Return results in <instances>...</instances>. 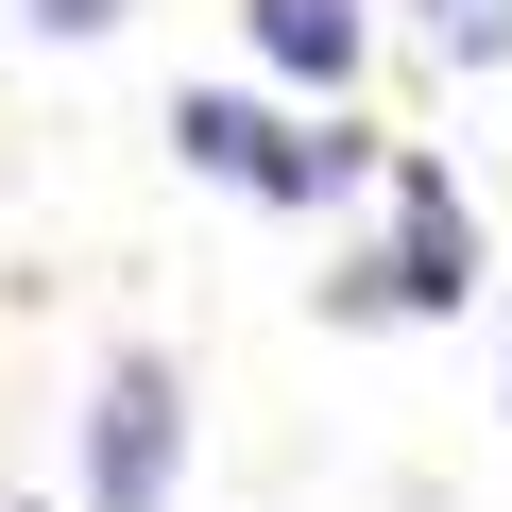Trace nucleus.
I'll return each instance as SVG.
<instances>
[{"label": "nucleus", "instance_id": "obj_1", "mask_svg": "<svg viewBox=\"0 0 512 512\" xmlns=\"http://www.w3.org/2000/svg\"><path fill=\"white\" fill-rule=\"evenodd\" d=\"M461 291H478V205L410 154V171H393V239L359 256V274H325V308H342V325H444Z\"/></svg>", "mask_w": 512, "mask_h": 512}, {"label": "nucleus", "instance_id": "obj_2", "mask_svg": "<svg viewBox=\"0 0 512 512\" xmlns=\"http://www.w3.org/2000/svg\"><path fill=\"white\" fill-rule=\"evenodd\" d=\"M171 478H188V376L137 342L86 393V512H171Z\"/></svg>", "mask_w": 512, "mask_h": 512}, {"label": "nucleus", "instance_id": "obj_3", "mask_svg": "<svg viewBox=\"0 0 512 512\" xmlns=\"http://www.w3.org/2000/svg\"><path fill=\"white\" fill-rule=\"evenodd\" d=\"M239 35H256V69H274V86H359V52H376V18H359V0H239Z\"/></svg>", "mask_w": 512, "mask_h": 512}, {"label": "nucleus", "instance_id": "obj_4", "mask_svg": "<svg viewBox=\"0 0 512 512\" xmlns=\"http://www.w3.org/2000/svg\"><path fill=\"white\" fill-rule=\"evenodd\" d=\"M359 171H376V137H359V120H308V137L274 120V154H256V205H325V188H359Z\"/></svg>", "mask_w": 512, "mask_h": 512}, {"label": "nucleus", "instance_id": "obj_5", "mask_svg": "<svg viewBox=\"0 0 512 512\" xmlns=\"http://www.w3.org/2000/svg\"><path fill=\"white\" fill-rule=\"evenodd\" d=\"M171 154H188V171H222V188H256V154H274V120H256L239 86H188V103H171Z\"/></svg>", "mask_w": 512, "mask_h": 512}, {"label": "nucleus", "instance_id": "obj_6", "mask_svg": "<svg viewBox=\"0 0 512 512\" xmlns=\"http://www.w3.org/2000/svg\"><path fill=\"white\" fill-rule=\"evenodd\" d=\"M410 35L444 69H512V0H410Z\"/></svg>", "mask_w": 512, "mask_h": 512}, {"label": "nucleus", "instance_id": "obj_7", "mask_svg": "<svg viewBox=\"0 0 512 512\" xmlns=\"http://www.w3.org/2000/svg\"><path fill=\"white\" fill-rule=\"evenodd\" d=\"M35 18H52V35H120V0H35Z\"/></svg>", "mask_w": 512, "mask_h": 512}]
</instances>
